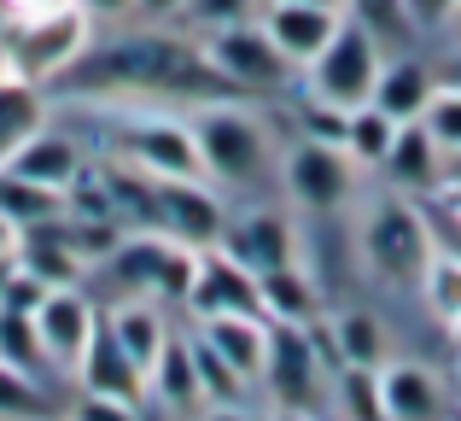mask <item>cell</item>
<instances>
[{"mask_svg":"<svg viewBox=\"0 0 461 421\" xmlns=\"http://www.w3.org/2000/svg\"><path fill=\"white\" fill-rule=\"evenodd\" d=\"M193 141H199L204 182L228 188V194H251L275 164L269 129L251 112H240V105H204V112L193 117Z\"/></svg>","mask_w":461,"mask_h":421,"instance_id":"cell-1","label":"cell"},{"mask_svg":"<svg viewBox=\"0 0 461 421\" xmlns=\"http://www.w3.org/2000/svg\"><path fill=\"white\" fill-rule=\"evenodd\" d=\"M357 246H362V263H368L380 281H392V287H409V281H420V270L432 263V223H427V211L415 206V199H403V194H385V199H374L368 216H362V228H357Z\"/></svg>","mask_w":461,"mask_h":421,"instance_id":"cell-2","label":"cell"},{"mask_svg":"<svg viewBox=\"0 0 461 421\" xmlns=\"http://www.w3.org/2000/svg\"><path fill=\"white\" fill-rule=\"evenodd\" d=\"M88 30H94V18L82 6H59V12H41V18H12L6 35H0V53H6L12 77L41 88V82H59L88 53Z\"/></svg>","mask_w":461,"mask_h":421,"instance_id":"cell-3","label":"cell"},{"mask_svg":"<svg viewBox=\"0 0 461 421\" xmlns=\"http://www.w3.org/2000/svg\"><path fill=\"white\" fill-rule=\"evenodd\" d=\"M112 152L129 164V170L152 176V182L204 176L193 124H181V117H169V112H140V105H129V112L112 124Z\"/></svg>","mask_w":461,"mask_h":421,"instance_id":"cell-4","label":"cell"},{"mask_svg":"<svg viewBox=\"0 0 461 421\" xmlns=\"http://www.w3.org/2000/svg\"><path fill=\"white\" fill-rule=\"evenodd\" d=\"M385 70V47L374 41L362 23H339V35L321 47V53L304 65V88L315 94V100L339 105V112H357V105L374 100V82H380Z\"/></svg>","mask_w":461,"mask_h":421,"instance_id":"cell-5","label":"cell"},{"mask_svg":"<svg viewBox=\"0 0 461 421\" xmlns=\"http://www.w3.org/2000/svg\"><path fill=\"white\" fill-rule=\"evenodd\" d=\"M204 65L216 70V82H222L228 94H251V88H281L286 77H293V65L281 59V47L269 41V30H263L258 18L246 23H222V30H204Z\"/></svg>","mask_w":461,"mask_h":421,"instance_id":"cell-6","label":"cell"},{"mask_svg":"<svg viewBox=\"0 0 461 421\" xmlns=\"http://www.w3.org/2000/svg\"><path fill=\"white\" fill-rule=\"evenodd\" d=\"M333 369H321V345H315L310 328H286V322H269V357H263V387H269L275 410L281 416H315L321 404V387Z\"/></svg>","mask_w":461,"mask_h":421,"instance_id":"cell-7","label":"cell"},{"mask_svg":"<svg viewBox=\"0 0 461 421\" xmlns=\"http://www.w3.org/2000/svg\"><path fill=\"white\" fill-rule=\"evenodd\" d=\"M147 234H169L193 252L222 246L228 234V206L204 176H187V182H152L147 199Z\"/></svg>","mask_w":461,"mask_h":421,"instance_id":"cell-8","label":"cell"},{"mask_svg":"<svg viewBox=\"0 0 461 421\" xmlns=\"http://www.w3.org/2000/svg\"><path fill=\"white\" fill-rule=\"evenodd\" d=\"M281 182L286 194L298 199L304 211L327 216L350 206V188H357V164L345 159V147H327V141H304L298 135L281 159Z\"/></svg>","mask_w":461,"mask_h":421,"instance_id":"cell-9","label":"cell"},{"mask_svg":"<svg viewBox=\"0 0 461 421\" xmlns=\"http://www.w3.org/2000/svg\"><path fill=\"white\" fill-rule=\"evenodd\" d=\"M94 328H100V310H94V298L82 287H47V298L35 305V334H41V352L53 375H77Z\"/></svg>","mask_w":461,"mask_h":421,"instance_id":"cell-10","label":"cell"},{"mask_svg":"<svg viewBox=\"0 0 461 421\" xmlns=\"http://www.w3.org/2000/svg\"><path fill=\"white\" fill-rule=\"evenodd\" d=\"M187 310L199 322H211V316H263V287L246 263H234L222 246H211V252H199V270H193V287H187Z\"/></svg>","mask_w":461,"mask_h":421,"instance_id":"cell-11","label":"cell"},{"mask_svg":"<svg viewBox=\"0 0 461 421\" xmlns=\"http://www.w3.org/2000/svg\"><path fill=\"white\" fill-rule=\"evenodd\" d=\"M258 23L269 30V41L281 47V59L293 70H304L315 53L339 35L345 23V6H321V0H269L258 12Z\"/></svg>","mask_w":461,"mask_h":421,"instance_id":"cell-12","label":"cell"},{"mask_svg":"<svg viewBox=\"0 0 461 421\" xmlns=\"http://www.w3.org/2000/svg\"><path fill=\"white\" fill-rule=\"evenodd\" d=\"M82 147H77V135H65V129H53V124H41L30 141H23L18 152H12L6 164H0V176H18V182H30V188H47V194H65L70 182L82 176Z\"/></svg>","mask_w":461,"mask_h":421,"instance_id":"cell-13","label":"cell"},{"mask_svg":"<svg viewBox=\"0 0 461 421\" xmlns=\"http://www.w3.org/2000/svg\"><path fill=\"white\" fill-rule=\"evenodd\" d=\"M380 170H385V182L403 199H415V206H427V199L444 194V147L427 135V124H397V141H392Z\"/></svg>","mask_w":461,"mask_h":421,"instance_id":"cell-14","label":"cell"},{"mask_svg":"<svg viewBox=\"0 0 461 421\" xmlns=\"http://www.w3.org/2000/svg\"><path fill=\"white\" fill-rule=\"evenodd\" d=\"M222 252L234 263H246L251 275H263V270H281V263H298V234L281 211H246L240 223H228Z\"/></svg>","mask_w":461,"mask_h":421,"instance_id":"cell-15","label":"cell"},{"mask_svg":"<svg viewBox=\"0 0 461 421\" xmlns=\"http://www.w3.org/2000/svg\"><path fill=\"white\" fill-rule=\"evenodd\" d=\"M70 380H82V392H105V398H123V404L147 398V369L117 345V334L105 328V316H100V328H94V340H88V352H82V363H77Z\"/></svg>","mask_w":461,"mask_h":421,"instance_id":"cell-16","label":"cell"},{"mask_svg":"<svg viewBox=\"0 0 461 421\" xmlns=\"http://www.w3.org/2000/svg\"><path fill=\"white\" fill-rule=\"evenodd\" d=\"M432 94H438V70H432L427 59L403 53V59H385L368 105H380L392 124H420V112L432 105Z\"/></svg>","mask_w":461,"mask_h":421,"instance_id":"cell-17","label":"cell"},{"mask_svg":"<svg viewBox=\"0 0 461 421\" xmlns=\"http://www.w3.org/2000/svg\"><path fill=\"white\" fill-rule=\"evenodd\" d=\"M385 421H444V380L427 363H380Z\"/></svg>","mask_w":461,"mask_h":421,"instance_id":"cell-18","label":"cell"},{"mask_svg":"<svg viewBox=\"0 0 461 421\" xmlns=\"http://www.w3.org/2000/svg\"><path fill=\"white\" fill-rule=\"evenodd\" d=\"M199 340L211 345L240 380L263 375V357H269V322L263 316H211V322H199Z\"/></svg>","mask_w":461,"mask_h":421,"instance_id":"cell-19","label":"cell"},{"mask_svg":"<svg viewBox=\"0 0 461 421\" xmlns=\"http://www.w3.org/2000/svg\"><path fill=\"white\" fill-rule=\"evenodd\" d=\"M263 287V316L269 322H286V328H310L321 316V287L304 263H281V270H263L258 275Z\"/></svg>","mask_w":461,"mask_h":421,"instance_id":"cell-20","label":"cell"},{"mask_svg":"<svg viewBox=\"0 0 461 421\" xmlns=\"http://www.w3.org/2000/svg\"><path fill=\"white\" fill-rule=\"evenodd\" d=\"M105 328L117 334V345H123L140 369H152L158 352H164V340H169V322H164V305H158V298H123V305H112L105 310Z\"/></svg>","mask_w":461,"mask_h":421,"instance_id":"cell-21","label":"cell"},{"mask_svg":"<svg viewBox=\"0 0 461 421\" xmlns=\"http://www.w3.org/2000/svg\"><path fill=\"white\" fill-rule=\"evenodd\" d=\"M147 392H152L158 404H169V410H193V404H204L199 369H193V340H187V334H169V340H164L158 363L147 369Z\"/></svg>","mask_w":461,"mask_h":421,"instance_id":"cell-22","label":"cell"},{"mask_svg":"<svg viewBox=\"0 0 461 421\" xmlns=\"http://www.w3.org/2000/svg\"><path fill=\"white\" fill-rule=\"evenodd\" d=\"M327 340H333L339 369H380L385 363V328L374 310H339L327 322Z\"/></svg>","mask_w":461,"mask_h":421,"instance_id":"cell-23","label":"cell"},{"mask_svg":"<svg viewBox=\"0 0 461 421\" xmlns=\"http://www.w3.org/2000/svg\"><path fill=\"white\" fill-rule=\"evenodd\" d=\"M397 141V124L380 112V105H357V112H345V135H339V147H345V159L357 164V170H380L385 152H392Z\"/></svg>","mask_w":461,"mask_h":421,"instance_id":"cell-24","label":"cell"},{"mask_svg":"<svg viewBox=\"0 0 461 421\" xmlns=\"http://www.w3.org/2000/svg\"><path fill=\"white\" fill-rule=\"evenodd\" d=\"M41 124H47L41 88H35V82H23V77H12L6 88H0V164H6Z\"/></svg>","mask_w":461,"mask_h":421,"instance_id":"cell-25","label":"cell"},{"mask_svg":"<svg viewBox=\"0 0 461 421\" xmlns=\"http://www.w3.org/2000/svg\"><path fill=\"white\" fill-rule=\"evenodd\" d=\"M0 363L23 369V375H53L47 369V352H41V334H35V310H6L0 305Z\"/></svg>","mask_w":461,"mask_h":421,"instance_id":"cell-26","label":"cell"},{"mask_svg":"<svg viewBox=\"0 0 461 421\" xmlns=\"http://www.w3.org/2000/svg\"><path fill=\"white\" fill-rule=\"evenodd\" d=\"M345 18L362 23V30H368L385 53H392L397 41H409V35H415V18H409L403 0H345Z\"/></svg>","mask_w":461,"mask_h":421,"instance_id":"cell-27","label":"cell"},{"mask_svg":"<svg viewBox=\"0 0 461 421\" xmlns=\"http://www.w3.org/2000/svg\"><path fill=\"white\" fill-rule=\"evenodd\" d=\"M420 293H427V305H432V316L450 328V322L461 316V258L450 246L444 252H432V263L420 270Z\"/></svg>","mask_w":461,"mask_h":421,"instance_id":"cell-28","label":"cell"},{"mask_svg":"<svg viewBox=\"0 0 461 421\" xmlns=\"http://www.w3.org/2000/svg\"><path fill=\"white\" fill-rule=\"evenodd\" d=\"M193 340V369H199V392H204V404H246V387L251 380H240L234 369L222 363V357L211 352V345L199 340V334H187Z\"/></svg>","mask_w":461,"mask_h":421,"instance_id":"cell-29","label":"cell"},{"mask_svg":"<svg viewBox=\"0 0 461 421\" xmlns=\"http://www.w3.org/2000/svg\"><path fill=\"white\" fill-rule=\"evenodd\" d=\"M0 421H47L41 380L12 369V363H0Z\"/></svg>","mask_w":461,"mask_h":421,"instance_id":"cell-30","label":"cell"},{"mask_svg":"<svg viewBox=\"0 0 461 421\" xmlns=\"http://www.w3.org/2000/svg\"><path fill=\"white\" fill-rule=\"evenodd\" d=\"M269 6V0H187V6L176 12V18H187L193 30H222V23H246V18H258V12Z\"/></svg>","mask_w":461,"mask_h":421,"instance_id":"cell-31","label":"cell"},{"mask_svg":"<svg viewBox=\"0 0 461 421\" xmlns=\"http://www.w3.org/2000/svg\"><path fill=\"white\" fill-rule=\"evenodd\" d=\"M420 124H427V135L438 141L444 152H461V88H438V94H432V105L420 112Z\"/></svg>","mask_w":461,"mask_h":421,"instance_id":"cell-32","label":"cell"},{"mask_svg":"<svg viewBox=\"0 0 461 421\" xmlns=\"http://www.w3.org/2000/svg\"><path fill=\"white\" fill-rule=\"evenodd\" d=\"M70 421H140V404H123V398H105V392H82Z\"/></svg>","mask_w":461,"mask_h":421,"instance_id":"cell-33","label":"cell"},{"mask_svg":"<svg viewBox=\"0 0 461 421\" xmlns=\"http://www.w3.org/2000/svg\"><path fill=\"white\" fill-rule=\"evenodd\" d=\"M403 6H409V18H415V30H444L456 0H403Z\"/></svg>","mask_w":461,"mask_h":421,"instance_id":"cell-34","label":"cell"},{"mask_svg":"<svg viewBox=\"0 0 461 421\" xmlns=\"http://www.w3.org/2000/svg\"><path fill=\"white\" fill-rule=\"evenodd\" d=\"M0 6H6V23H12V18H41V12L77 6V0H0Z\"/></svg>","mask_w":461,"mask_h":421,"instance_id":"cell-35","label":"cell"},{"mask_svg":"<svg viewBox=\"0 0 461 421\" xmlns=\"http://www.w3.org/2000/svg\"><path fill=\"white\" fill-rule=\"evenodd\" d=\"M88 18H123V12H135V0H77Z\"/></svg>","mask_w":461,"mask_h":421,"instance_id":"cell-36","label":"cell"},{"mask_svg":"<svg viewBox=\"0 0 461 421\" xmlns=\"http://www.w3.org/2000/svg\"><path fill=\"white\" fill-rule=\"evenodd\" d=\"M12 270H18V234L0 223V287H6V275H12Z\"/></svg>","mask_w":461,"mask_h":421,"instance_id":"cell-37","label":"cell"},{"mask_svg":"<svg viewBox=\"0 0 461 421\" xmlns=\"http://www.w3.org/2000/svg\"><path fill=\"white\" fill-rule=\"evenodd\" d=\"M204 421H263V416H251L246 404H211V416Z\"/></svg>","mask_w":461,"mask_h":421,"instance_id":"cell-38","label":"cell"},{"mask_svg":"<svg viewBox=\"0 0 461 421\" xmlns=\"http://www.w3.org/2000/svg\"><path fill=\"white\" fill-rule=\"evenodd\" d=\"M438 88H461V47H450V59L438 70Z\"/></svg>","mask_w":461,"mask_h":421,"instance_id":"cell-39","label":"cell"},{"mask_svg":"<svg viewBox=\"0 0 461 421\" xmlns=\"http://www.w3.org/2000/svg\"><path fill=\"white\" fill-rule=\"evenodd\" d=\"M187 0H135V12H147V18H169V12H181Z\"/></svg>","mask_w":461,"mask_h":421,"instance_id":"cell-40","label":"cell"},{"mask_svg":"<svg viewBox=\"0 0 461 421\" xmlns=\"http://www.w3.org/2000/svg\"><path fill=\"white\" fill-rule=\"evenodd\" d=\"M444 194H461V152H444Z\"/></svg>","mask_w":461,"mask_h":421,"instance_id":"cell-41","label":"cell"},{"mask_svg":"<svg viewBox=\"0 0 461 421\" xmlns=\"http://www.w3.org/2000/svg\"><path fill=\"white\" fill-rule=\"evenodd\" d=\"M444 35H450V47H461V0L450 6V18H444Z\"/></svg>","mask_w":461,"mask_h":421,"instance_id":"cell-42","label":"cell"},{"mask_svg":"<svg viewBox=\"0 0 461 421\" xmlns=\"http://www.w3.org/2000/svg\"><path fill=\"white\" fill-rule=\"evenodd\" d=\"M438 199H444V211H450V216H456V228H461V194H438Z\"/></svg>","mask_w":461,"mask_h":421,"instance_id":"cell-43","label":"cell"},{"mask_svg":"<svg viewBox=\"0 0 461 421\" xmlns=\"http://www.w3.org/2000/svg\"><path fill=\"white\" fill-rule=\"evenodd\" d=\"M6 82H12V65H6V53H0V88H6Z\"/></svg>","mask_w":461,"mask_h":421,"instance_id":"cell-44","label":"cell"},{"mask_svg":"<svg viewBox=\"0 0 461 421\" xmlns=\"http://www.w3.org/2000/svg\"><path fill=\"white\" fill-rule=\"evenodd\" d=\"M281 421H321V416H281Z\"/></svg>","mask_w":461,"mask_h":421,"instance_id":"cell-45","label":"cell"},{"mask_svg":"<svg viewBox=\"0 0 461 421\" xmlns=\"http://www.w3.org/2000/svg\"><path fill=\"white\" fill-rule=\"evenodd\" d=\"M321 6H345V0H321Z\"/></svg>","mask_w":461,"mask_h":421,"instance_id":"cell-46","label":"cell"},{"mask_svg":"<svg viewBox=\"0 0 461 421\" xmlns=\"http://www.w3.org/2000/svg\"><path fill=\"white\" fill-rule=\"evenodd\" d=\"M456 380H461V369H456Z\"/></svg>","mask_w":461,"mask_h":421,"instance_id":"cell-47","label":"cell"}]
</instances>
